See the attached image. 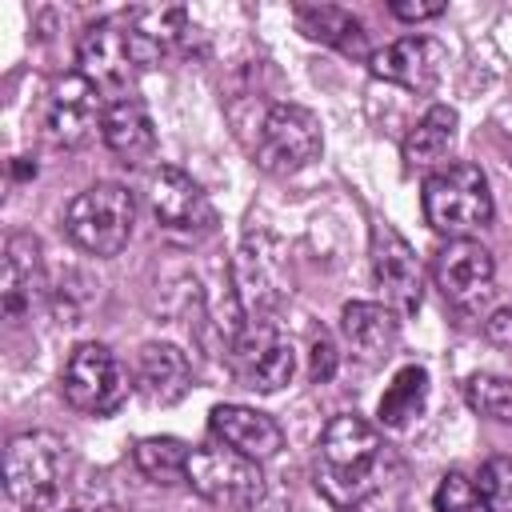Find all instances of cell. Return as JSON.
<instances>
[{
    "label": "cell",
    "instance_id": "obj_31",
    "mask_svg": "<svg viewBox=\"0 0 512 512\" xmlns=\"http://www.w3.org/2000/svg\"><path fill=\"white\" fill-rule=\"evenodd\" d=\"M12 172H16V180H28V176H36V164H28V160L20 156V160L12 164Z\"/></svg>",
    "mask_w": 512,
    "mask_h": 512
},
{
    "label": "cell",
    "instance_id": "obj_17",
    "mask_svg": "<svg viewBox=\"0 0 512 512\" xmlns=\"http://www.w3.org/2000/svg\"><path fill=\"white\" fill-rule=\"evenodd\" d=\"M100 136H104L108 152L120 156V164H144L156 152V124H152L144 100L132 96V92L104 100Z\"/></svg>",
    "mask_w": 512,
    "mask_h": 512
},
{
    "label": "cell",
    "instance_id": "obj_1",
    "mask_svg": "<svg viewBox=\"0 0 512 512\" xmlns=\"http://www.w3.org/2000/svg\"><path fill=\"white\" fill-rule=\"evenodd\" d=\"M312 480L340 512H388L400 500L404 464L376 424L356 412H340L320 432Z\"/></svg>",
    "mask_w": 512,
    "mask_h": 512
},
{
    "label": "cell",
    "instance_id": "obj_16",
    "mask_svg": "<svg viewBox=\"0 0 512 512\" xmlns=\"http://www.w3.org/2000/svg\"><path fill=\"white\" fill-rule=\"evenodd\" d=\"M208 428L224 448H232V452H240V456H248L256 464L272 460L284 448L280 424L268 412H256L248 404H216L208 412Z\"/></svg>",
    "mask_w": 512,
    "mask_h": 512
},
{
    "label": "cell",
    "instance_id": "obj_3",
    "mask_svg": "<svg viewBox=\"0 0 512 512\" xmlns=\"http://www.w3.org/2000/svg\"><path fill=\"white\" fill-rule=\"evenodd\" d=\"M424 204V220L432 232L448 236V240H472L480 228L492 224V192H488V176L468 164H444L424 180L420 192Z\"/></svg>",
    "mask_w": 512,
    "mask_h": 512
},
{
    "label": "cell",
    "instance_id": "obj_13",
    "mask_svg": "<svg viewBox=\"0 0 512 512\" xmlns=\"http://www.w3.org/2000/svg\"><path fill=\"white\" fill-rule=\"evenodd\" d=\"M104 92L92 88L80 72L76 76H60L48 92V104H44V124H48V136L60 144V148H80L88 144L100 124H104Z\"/></svg>",
    "mask_w": 512,
    "mask_h": 512
},
{
    "label": "cell",
    "instance_id": "obj_20",
    "mask_svg": "<svg viewBox=\"0 0 512 512\" xmlns=\"http://www.w3.org/2000/svg\"><path fill=\"white\" fill-rule=\"evenodd\" d=\"M40 288V240L32 232H12L0 256V308L4 316H20L32 308Z\"/></svg>",
    "mask_w": 512,
    "mask_h": 512
},
{
    "label": "cell",
    "instance_id": "obj_6",
    "mask_svg": "<svg viewBox=\"0 0 512 512\" xmlns=\"http://www.w3.org/2000/svg\"><path fill=\"white\" fill-rule=\"evenodd\" d=\"M60 392H64L68 408H76L84 416H108L124 404L128 376L108 344L84 340L68 352V364L60 372Z\"/></svg>",
    "mask_w": 512,
    "mask_h": 512
},
{
    "label": "cell",
    "instance_id": "obj_27",
    "mask_svg": "<svg viewBox=\"0 0 512 512\" xmlns=\"http://www.w3.org/2000/svg\"><path fill=\"white\" fill-rule=\"evenodd\" d=\"M432 504H436V512H484L480 492H476V480H468L464 472H448L436 484Z\"/></svg>",
    "mask_w": 512,
    "mask_h": 512
},
{
    "label": "cell",
    "instance_id": "obj_21",
    "mask_svg": "<svg viewBox=\"0 0 512 512\" xmlns=\"http://www.w3.org/2000/svg\"><path fill=\"white\" fill-rule=\"evenodd\" d=\"M296 24L304 36L320 40V44H332L340 48L344 56H372L368 52V32L364 24L348 12V8H336V4H300L296 8Z\"/></svg>",
    "mask_w": 512,
    "mask_h": 512
},
{
    "label": "cell",
    "instance_id": "obj_9",
    "mask_svg": "<svg viewBox=\"0 0 512 512\" xmlns=\"http://www.w3.org/2000/svg\"><path fill=\"white\" fill-rule=\"evenodd\" d=\"M232 372L252 392H280L296 372L292 340L264 316H248L232 336Z\"/></svg>",
    "mask_w": 512,
    "mask_h": 512
},
{
    "label": "cell",
    "instance_id": "obj_24",
    "mask_svg": "<svg viewBox=\"0 0 512 512\" xmlns=\"http://www.w3.org/2000/svg\"><path fill=\"white\" fill-rule=\"evenodd\" d=\"M188 448L176 440V436H144L136 448H132V460L136 468L152 480V484H180L184 472H188Z\"/></svg>",
    "mask_w": 512,
    "mask_h": 512
},
{
    "label": "cell",
    "instance_id": "obj_10",
    "mask_svg": "<svg viewBox=\"0 0 512 512\" xmlns=\"http://www.w3.org/2000/svg\"><path fill=\"white\" fill-rule=\"evenodd\" d=\"M144 200L152 220L172 236H204L216 224L208 192L176 164H156L144 184Z\"/></svg>",
    "mask_w": 512,
    "mask_h": 512
},
{
    "label": "cell",
    "instance_id": "obj_25",
    "mask_svg": "<svg viewBox=\"0 0 512 512\" xmlns=\"http://www.w3.org/2000/svg\"><path fill=\"white\" fill-rule=\"evenodd\" d=\"M464 400H468L472 412H480L488 420H500V424H512V380L508 376L472 372L464 380Z\"/></svg>",
    "mask_w": 512,
    "mask_h": 512
},
{
    "label": "cell",
    "instance_id": "obj_22",
    "mask_svg": "<svg viewBox=\"0 0 512 512\" xmlns=\"http://www.w3.org/2000/svg\"><path fill=\"white\" fill-rule=\"evenodd\" d=\"M456 124H460L456 108L432 104V108L408 128V136H404V144H400L404 164H408V168H432V164H440V160L452 152V144H456Z\"/></svg>",
    "mask_w": 512,
    "mask_h": 512
},
{
    "label": "cell",
    "instance_id": "obj_4",
    "mask_svg": "<svg viewBox=\"0 0 512 512\" xmlns=\"http://www.w3.org/2000/svg\"><path fill=\"white\" fill-rule=\"evenodd\" d=\"M132 224H136V200L124 184L100 180L84 192L72 196V204L64 208V232L68 240L88 252V256H120L132 240Z\"/></svg>",
    "mask_w": 512,
    "mask_h": 512
},
{
    "label": "cell",
    "instance_id": "obj_15",
    "mask_svg": "<svg viewBox=\"0 0 512 512\" xmlns=\"http://www.w3.org/2000/svg\"><path fill=\"white\" fill-rule=\"evenodd\" d=\"M128 32H132V48L140 56V68H156L168 56H188L192 40H196L188 12L176 4L128 12Z\"/></svg>",
    "mask_w": 512,
    "mask_h": 512
},
{
    "label": "cell",
    "instance_id": "obj_19",
    "mask_svg": "<svg viewBox=\"0 0 512 512\" xmlns=\"http://www.w3.org/2000/svg\"><path fill=\"white\" fill-rule=\"evenodd\" d=\"M340 332L360 360H384L400 340V316L376 300H348L340 308Z\"/></svg>",
    "mask_w": 512,
    "mask_h": 512
},
{
    "label": "cell",
    "instance_id": "obj_30",
    "mask_svg": "<svg viewBox=\"0 0 512 512\" xmlns=\"http://www.w3.org/2000/svg\"><path fill=\"white\" fill-rule=\"evenodd\" d=\"M484 336L496 344V348H512V308H500L484 320Z\"/></svg>",
    "mask_w": 512,
    "mask_h": 512
},
{
    "label": "cell",
    "instance_id": "obj_8",
    "mask_svg": "<svg viewBox=\"0 0 512 512\" xmlns=\"http://www.w3.org/2000/svg\"><path fill=\"white\" fill-rule=\"evenodd\" d=\"M76 64H80V76L108 92V96H124L136 80L140 68V56L132 48V32H128V20L120 16H108V20H96L80 32L76 40Z\"/></svg>",
    "mask_w": 512,
    "mask_h": 512
},
{
    "label": "cell",
    "instance_id": "obj_23",
    "mask_svg": "<svg viewBox=\"0 0 512 512\" xmlns=\"http://www.w3.org/2000/svg\"><path fill=\"white\" fill-rule=\"evenodd\" d=\"M424 404H428V372L420 364H404L384 388L376 416L384 428H404L424 412Z\"/></svg>",
    "mask_w": 512,
    "mask_h": 512
},
{
    "label": "cell",
    "instance_id": "obj_29",
    "mask_svg": "<svg viewBox=\"0 0 512 512\" xmlns=\"http://www.w3.org/2000/svg\"><path fill=\"white\" fill-rule=\"evenodd\" d=\"M444 12V0H392V16L400 20H432Z\"/></svg>",
    "mask_w": 512,
    "mask_h": 512
},
{
    "label": "cell",
    "instance_id": "obj_28",
    "mask_svg": "<svg viewBox=\"0 0 512 512\" xmlns=\"http://www.w3.org/2000/svg\"><path fill=\"white\" fill-rule=\"evenodd\" d=\"M336 364H340V356H336V344H332V336H316L312 340V352H308V376H312V384H328L332 376H336Z\"/></svg>",
    "mask_w": 512,
    "mask_h": 512
},
{
    "label": "cell",
    "instance_id": "obj_5",
    "mask_svg": "<svg viewBox=\"0 0 512 512\" xmlns=\"http://www.w3.org/2000/svg\"><path fill=\"white\" fill-rule=\"evenodd\" d=\"M184 484L224 512H248L264 500V472L232 448H192Z\"/></svg>",
    "mask_w": 512,
    "mask_h": 512
},
{
    "label": "cell",
    "instance_id": "obj_14",
    "mask_svg": "<svg viewBox=\"0 0 512 512\" xmlns=\"http://www.w3.org/2000/svg\"><path fill=\"white\" fill-rule=\"evenodd\" d=\"M444 64H448V52H444L432 36H404V40H392V44H384L380 52L368 56V72H372L376 80L400 84V88H408V92H428V88H436Z\"/></svg>",
    "mask_w": 512,
    "mask_h": 512
},
{
    "label": "cell",
    "instance_id": "obj_7",
    "mask_svg": "<svg viewBox=\"0 0 512 512\" xmlns=\"http://www.w3.org/2000/svg\"><path fill=\"white\" fill-rule=\"evenodd\" d=\"M324 148L320 120L304 104H272L260 120L256 136V164L268 176H292L308 168Z\"/></svg>",
    "mask_w": 512,
    "mask_h": 512
},
{
    "label": "cell",
    "instance_id": "obj_26",
    "mask_svg": "<svg viewBox=\"0 0 512 512\" xmlns=\"http://www.w3.org/2000/svg\"><path fill=\"white\" fill-rule=\"evenodd\" d=\"M476 492L484 512H512V456H492L476 476Z\"/></svg>",
    "mask_w": 512,
    "mask_h": 512
},
{
    "label": "cell",
    "instance_id": "obj_2",
    "mask_svg": "<svg viewBox=\"0 0 512 512\" xmlns=\"http://www.w3.org/2000/svg\"><path fill=\"white\" fill-rule=\"evenodd\" d=\"M72 476V448L48 428H32L8 440L4 492L24 512H48Z\"/></svg>",
    "mask_w": 512,
    "mask_h": 512
},
{
    "label": "cell",
    "instance_id": "obj_32",
    "mask_svg": "<svg viewBox=\"0 0 512 512\" xmlns=\"http://www.w3.org/2000/svg\"><path fill=\"white\" fill-rule=\"evenodd\" d=\"M64 512H80V508H64Z\"/></svg>",
    "mask_w": 512,
    "mask_h": 512
},
{
    "label": "cell",
    "instance_id": "obj_18",
    "mask_svg": "<svg viewBox=\"0 0 512 512\" xmlns=\"http://www.w3.org/2000/svg\"><path fill=\"white\" fill-rule=\"evenodd\" d=\"M192 384V364L188 356L176 348V344H164V340H148L140 352H136V368H132V388L148 400V404H176L184 400Z\"/></svg>",
    "mask_w": 512,
    "mask_h": 512
},
{
    "label": "cell",
    "instance_id": "obj_12",
    "mask_svg": "<svg viewBox=\"0 0 512 512\" xmlns=\"http://www.w3.org/2000/svg\"><path fill=\"white\" fill-rule=\"evenodd\" d=\"M432 276H436V288L444 292L448 304L472 312L492 296L496 260L480 240H448L432 256Z\"/></svg>",
    "mask_w": 512,
    "mask_h": 512
},
{
    "label": "cell",
    "instance_id": "obj_11",
    "mask_svg": "<svg viewBox=\"0 0 512 512\" xmlns=\"http://www.w3.org/2000/svg\"><path fill=\"white\" fill-rule=\"evenodd\" d=\"M368 260H372V276H376L388 308H396V316H412L424 300V272H420V260H416L412 244L388 220L372 224Z\"/></svg>",
    "mask_w": 512,
    "mask_h": 512
}]
</instances>
